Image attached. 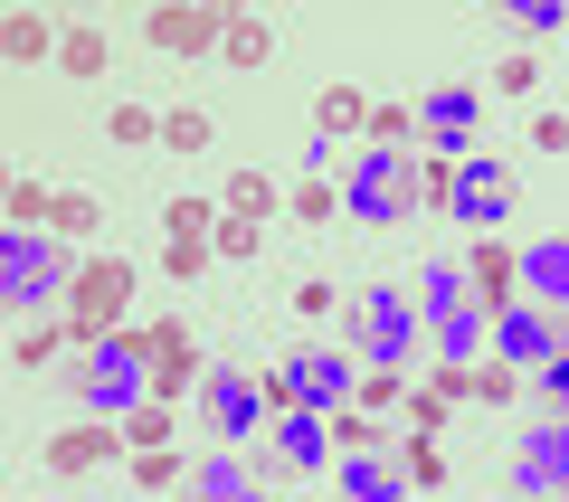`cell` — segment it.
Listing matches in <instances>:
<instances>
[{
    "instance_id": "52a82bcc",
    "label": "cell",
    "mask_w": 569,
    "mask_h": 502,
    "mask_svg": "<svg viewBox=\"0 0 569 502\" xmlns=\"http://www.w3.org/2000/svg\"><path fill=\"white\" fill-rule=\"evenodd\" d=\"M200 418L219 426L228 445H247V436H266V418H276V389L247 380V370H228V361H209V380H200Z\"/></svg>"
},
{
    "instance_id": "7402d4cb",
    "label": "cell",
    "mask_w": 569,
    "mask_h": 502,
    "mask_svg": "<svg viewBox=\"0 0 569 502\" xmlns=\"http://www.w3.org/2000/svg\"><path fill=\"white\" fill-rule=\"evenodd\" d=\"M276 200H284V190L266 181V171H228V190H219V209H228V219H247V228L276 219Z\"/></svg>"
},
{
    "instance_id": "4316f807",
    "label": "cell",
    "mask_w": 569,
    "mask_h": 502,
    "mask_svg": "<svg viewBox=\"0 0 569 502\" xmlns=\"http://www.w3.org/2000/svg\"><path fill=\"white\" fill-rule=\"evenodd\" d=\"M399 474H408V493H437V483H447V455H437V436H399Z\"/></svg>"
},
{
    "instance_id": "cb8c5ba5",
    "label": "cell",
    "mask_w": 569,
    "mask_h": 502,
    "mask_svg": "<svg viewBox=\"0 0 569 502\" xmlns=\"http://www.w3.org/2000/svg\"><path fill=\"white\" fill-rule=\"evenodd\" d=\"M342 133H370V104L351 96V86H332V96L313 104V142H342Z\"/></svg>"
},
{
    "instance_id": "9c48e42d",
    "label": "cell",
    "mask_w": 569,
    "mask_h": 502,
    "mask_svg": "<svg viewBox=\"0 0 569 502\" xmlns=\"http://www.w3.org/2000/svg\"><path fill=\"white\" fill-rule=\"evenodd\" d=\"M512 483H522L531 502H569V418L522 426V445H512Z\"/></svg>"
},
{
    "instance_id": "277c9868",
    "label": "cell",
    "mask_w": 569,
    "mask_h": 502,
    "mask_svg": "<svg viewBox=\"0 0 569 502\" xmlns=\"http://www.w3.org/2000/svg\"><path fill=\"white\" fill-rule=\"evenodd\" d=\"M77 399L86 418H133V408H152V361H142V332H114V342H86L77 361Z\"/></svg>"
},
{
    "instance_id": "3957f363",
    "label": "cell",
    "mask_w": 569,
    "mask_h": 502,
    "mask_svg": "<svg viewBox=\"0 0 569 502\" xmlns=\"http://www.w3.org/2000/svg\"><path fill=\"white\" fill-rule=\"evenodd\" d=\"M418 209H427L418 152H380V142H370V152L351 161V181H342V219H361V228H399V219H418Z\"/></svg>"
},
{
    "instance_id": "bcb514c9",
    "label": "cell",
    "mask_w": 569,
    "mask_h": 502,
    "mask_svg": "<svg viewBox=\"0 0 569 502\" xmlns=\"http://www.w3.org/2000/svg\"><path fill=\"white\" fill-rule=\"evenodd\" d=\"M493 86H503V96H531V58H522V48H512V58H493Z\"/></svg>"
},
{
    "instance_id": "d590c367",
    "label": "cell",
    "mask_w": 569,
    "mask_h": 502,
    "mask_svg": "<svg viewBox=\"0 0 569 502\" xmlns=\"http://www.w3.org/2000/svg\"><path fill=\"white\" fill-rule=\"evenodd\" d=\"M475 399H485V408H512V399H522V370H512V361H475Z\"/></svg>"
},
{
    "instance_id": "7c38bea8",
    "label": "cell",
    "mask_w": 569,
    "mask_h": 502,
    "mask_svg": "<svg viewBox=\"0 0 569 502\" xmlns=\"http://www.w3.org/2000/svg\"><path fill=\"white\" fill-rule=\"evenodd\" d=\"M332 455H342V445H332V418H323V408H284L276 436H266V464H276V474H323Z\"/></svg>"
},
{
    "instance_id": "5bb4252c",
    "label": "cell",
    "mask_w": 569,
    "mask_h": 502,
    "mask_svg": "<svg viewBox=\"0 0 569 502\" xmlns=\"http://www.w3.org/2000/svg\"><path fill=\"white\" fill-rule=\"evenodd\" d=\"M493 361H512L531 380L541 361H560V322L541 313V303H512V313H493Z\"/></svg>"
},
{
    "instance_id": "30bf717a",
    "label": "cell",
    "mask_w": 569,
    "mask_h": 502,
    "mask_svg": "<svg viewBox=\"0 0 569 502\" xmlns=\"http://www.w3.org/2000/svg\"><path fill=\"white\" fill-rule=\"evenodd\" d=\"M475 114H485L475 86H437V96L418 104V142H427L437 161H475Z\"/></svg>"
},
{
    "instance_id": "ee69618b",
    "label": "cell",
    "mask_w": 569,
    "mask_h": 502,
    "mask_svg": "<svg viewBox=\"0 0 569 502\" xmlns=\"http://www.w3.org/2000/svg\"><path fill=\"white\" fill-rule=\"evenodd\" d=\"M399 418H408V436H437V426H447V399H427V389H408V408H399Z\"/></svg>"
},
{
    "instance_id": "5b68a950",
    "label": "cell",
    "mask_w": 569,
    "mask_h": 502,
    "mask_svg": "<svg viewBox=\"0 0 569 502\" xmlns=\"http://www.w3.org/2000/svg\"><path fill=\"white\" fill-rule=\"evenodd\" d=\"M123 313H133V265L123 257H86L77 284H67V303H58V322L77 332V342H114Z\"/></svg>"
},
{
    "instance_id": "484cf974",
    "label": "cell",
    "mask_w": 569,
    "mask_h": 502,
    "mask_svg": "<svg viewBox=\"0 0 569 502\" xmlns=\"http://www.w3.org/2000/svg\"><path fill=\"white\" fill-rule=\"evenodd\" d=\"M67 342H77L67 322H20V342H10V370H48Z\"/></svg>"
},
{
    "instance_id": "8d00e7d4",
    "label": "cell",
    "mask_w": 569,
    "mask_h": 502,
    "mask_svg": "<svg viewBox=\"0 0 569 502\" xmlns=\"http://www.w3.org/2000/svg\"><path fill=\"white\" fill-rule=\"evenodd\" d=\"M133 483H142V493H162V502H171V493H181L190 474H181V455L162 445V455H133Z\"/></svg>"
},
{
    "instance_id": "44dd1931",
    "label": "cell",
    "mask_w": 569,
    "mask_h": 502,
    "mask_svg": "<svg viewBox=\"0 0 569 502\" xmlns=\"http://www.w3.org/2000/svg\"><path fill=\"white\" fill-rule=\"evenodd\" d=\"M67 48V29H48L39 10H10V20H0V58L10 67H39V58H58Z\"/></svg>"
},
{
    "instance_id": "f35d334b",
    "label": "cell",
    "mask_w": 569,
    "mask_h": 502,
    "mask_svg": "<svg viewBox=\"0 0 569 502\" xmlns=\"http://www.w3.org/2000/svg\"><path fill=\"white\" fill-rule=\"evenodd\" d=\"M104 133H114V142H162V114H152V104H114Z\"/></svg>"
},
{
    "instance_id": "8992f818",
    "label": "cell",
    "mask_w": 569,
    "mask_h": 502,
    "mask_svg": "<svg viewBox=\"0 0 569 502\" xmlns=\"http://www.w3.org/2000/svg\"><path fill=\"white\" fill-rule=\"evenodd\" d=\"M266 389H276V418H284V408H323V418H342L351 389H361V361H351V351H284V361L266 370Z\"/></svg>"
},
{
    "instance_id": "f6af8a7d",
    "label": "cell",
    "mask_w": 569,
    "mask_h": 502,
    "mask_svg": "<svg viewBox=\"0 0 569 502\" xmlns=\"http://www.w3.org/2000/svg\"><path fill=\"white\" fill-rule=\"evenodd\" d=\"M370 436H380V426H361V418H351V408H342V418H332V445H342V455H370Z\"/></svg>"
},
{
    "instance_id": "8fae6325",
    "label": "cell",
    "mask_w": 569,
    "mask_h": 502,
    "mask_svg": "<svg viewBox=\"0 0 569 502\" xmlns=\"http://www.w3.org/2000/svg\"><path fill=\"white\" fill-rule=\"evenodd\" d=\"M142 361H152V399H190V389L209 380V361H200V342H190V322H152L142 332Z\"/></svg>"
},
{
    "instance_id": "7bdbcfd3",
    "label": "cell",
    "mask_w": 569,
    "mask_h": 502,
    "mask_svg": "<svg viewBox=\"0 0 569 502\" xmlns=\"http://www.w3.org/2000/svg\"><path fill=\"white\" fill-rule=\"evenodd\" d=\"M531 389H541V408H550V418H569V351L531 370Z\"/></svg>"
},
{
    "instance_id": "603a6c76",
    "label": "cell",
    "mask_w": 569,
    "mask_h": 502,
    "mask_svg": "<svg viewBox=\"0 0 569 502\" xmlns=\"http://www.w3.org/2000/svg\"><path fill=\"white\" fill-rule=\"evenodd\" d=\"M162 238L171 247H209V238H219V200H171L162 209ZM209 257H219V247H209Z\"/></svg>"
},
{
    "instance_id": "9a60e30c",
    "label": "cell",
    "mask_w": 569,
    "mask_h": 502,
    "mask_svg": "<svg viewBox=\"0 0 569 502\" xmlns=\"http://www.w3.org/2000/svg\"><path fill=\"white\" fill-rule=\"evenodd\" d=\"M96 464H133L114 418H86V426H58L48 436V474H96Z\"/></svg>"
},
{
    "instance_id": "4dcf8cb0",
    "label": "cell",
    "mask_w": 569,
    "mask_h": 502,
    "mask_svg": "<svg viewBox=\"0 0 569 502\" xmlns=\"http://www.w3.org/2000/svg\"><path fill=\"white\" fill-rule=\"evenodd\" d=\"M219 58H228V67H266V58H276V29H266V20H228V48H219Z\"/></svg>"
},
{
    "instance_id": "ba28073f",
    "label": "cell",
    "mask_w": 569,
    "mask_h": 502,
    "mask_svg": "<svg viewBox=\"0 0 569 502\" xmlns=\"http://www.w3.org/2000/svg\"><path fill=\"white\" fill-rule=\"evenodd\" d=\"M142 39L171 48V58H219L228 48V10H209V0H162V10H142Z\"/></svg>"
},
{
    "instance_id": "d6a6232c",
    "label": "cell",
    "mask_w": 569,
    "mask_h": 502,
    "mask_svg": "<svg viewBox=\"0 0 569 502\" xmlns=\"http://www.w3.org/2000/svg\"><path fill=\"white\" fill-rule=\"evenodd\" d=\"M209 133H219V123H209L200 104H171V114H162V142H171V152H209Z\"/></svg>"
},
{
    "instance_id": "ab89813d",
    "label": "cell",
    "mask_w": 569,
    "mask_h": 502,
    "mask_svg": "<svg viewBox=\"0 0 569 502\" xmlns=\"http://www.w3.org/2000/svg\"><path fill=\"white\" fill-rule=\"evenodd\" d=\"M58 67H67V77H104V39H96V29H67Z\"/></svg>"
},
{
    "instance_id": "e575fe53",
    "label": "cell",
    "mask_w": 569,
    "mask_h": 502,
    "mask_svg": "<svg viewBox=\"0 0 569 502\" xmlns=\"http://www.w3.org/2000/svg\"><path fill=\"white\" fill-rule=\"evenodd\" d=\"M86 228H96V200L86 190H58L48 200V238H86Z\"/></svg>"
},
{
    "instance_id": "ffe728a7",
    "label": "cell",
    "mask_w": 569,
    "mask_h": 502,
    "mask_svg": "<svg viewBox=\"0 0 569 502\" xmlns=\"http://www.w3.org/2000/svg\"><path fill=\"white\" fill-rule=\"evenodd\" d=\"M342 502H418L399 455H342Z\"/></svg>"
},
{
    "instance_id": "7dc6e473",
    "label": "cell",
    "mask_w": 569,
    "mask_h": 502,
    "mask_svg": "<svg viewBox=\"0 0 569 502\" xmlns=\"http://www.w3.org/2000/svg\"><path fill=\"white\" fill-rule=\"evenodd\" d=\"M531 152H569V114H531Z\"/></svg>"
},
{
    "instance_id": "e0dca14e",
    "label": "cell",
    "mask_w": 569,
    "mask_h": 502,
    "mask_svg": "<svg viewBox=\"0 0 569 502\" xmlns=\"http://www.w3.org/2000/svg\"><path fill=\"white\" fill-rule=\"evenodd\" d=\"M418 313H427V332H437L447 313H485L475 284H466V257H427V265H418Z\"/></svg>"
},
{
    "instance_id": "6da1fadb",
    "label": "cell",
    "mask_w": 569,
    "mask_h": 502,
    "mask_svg": "<svg viewBox=\"0 0 569 502\" xmlns=\"http://www.w3.org/2000/svg\"><path fill=\"white\" fill-rule=\"evenodd\" d=\"M67 284H77L67 238H48V228H0V303L20 322H48V303H67Z\"/></svg>"
},
{
    "instance_id": "ac0fdd59",
    "label": "cell",
    "mask_w": 569,
    "mask_h": 502,
    "mask_svg": "<svg viewBox=\"0 0 569 502\" xmlns=\"http://www.w3.org/2000/svg\"><path fill=\"white\" fill-rule=\"evenodd\" d=\"M522 303H541V313L569 303V238H531L522 247Z\"/></svg>"
},
{
    "instance_id": "83f0119b",
    "label": "cell",
    "mask_w": 569,
    "mask_h": 502,
    "mask_svg": "<svg viewBox=\"0 0 569 502\" xmlns=\"http://www.w3.org/2000/svg\"><path fill=\"white\" fill-rule=\"evenodd\" d=\"M370 142L380 152H418V104H370Z\"/></svg>"
},
{
    "instance_id": "836d02e7",
    "label": "cell",
    "mask_w": 569,
    "mask_h": 502,
    "mask_svg": "<svg viewBox=\"0 0 569 502\" xmlns=\"http://www.w3.org/2000/svg\"><path fill=\"white\" fill-rule=\"evenodd\" d=\"M48 200H58V190H39L29 171H20L10 190H0V209H10V228H48Z\"/></svg>"
},
{
    "instance_id": "74e56055",
    "label": "cell",
    "mask_w": 569,
    "mask_h": 502,
    "mask_svg": "<svg viewBox=\"0 0 569 502\" xmlns=\"http://www.w3.org/2000/svg\"><path fill=\"white\" fill-rule=\"evenodd\" d=\"M351 408H408V370H361Z\"/></svg>"
},
{
    "instance_id": "b9f144b4",
    "label": "cell",
    "mask_w": 569,
    "mask_h": 502,
    "mask_svg": "<svg viewBox=\"0 0 569 502\" xmlns=\"http://www.w3.org/2000/svg\"><path fill=\"white\" fill-rule=\"evenodd\" d=\"M209 247H219L228 265H257V247H266V238H257L247 219H228V209H219V238H209Z\"/></svg>"
},
{
    "instance_id": "d6986e66",
    "label": "cell",
    "mask_w": 569,
    "mask_h": 502,
    "mask_svg": "<svg viewBox=\"0 0 569 502\" xmlns=\"http://www.w3.org/2000/svg\"><path fill=\"white\" fill-rule=\"evenodd\" d=\"M190 502H266V474L238 455H209V464H190Z\"/></svg>"
},
{
    "instance_id": "d4e9b609",
    "label": "cell",
    "mask_w": 569,
    "mask_h": 502,
    "mask_svg": "<svg viewBox=\"0 0 569 502\" xmlns=\"http://www.w3.org/2000/svg\"><path fill=\"white\" fill-rule=\"evenodd\" d=\"M493 342V313H447L437 322V361H475Z\"/></svg>"
},
{
    "instance_id": "1f68e13d",
    "label": "cell",
    "mask_w": 569,
    "mask_h": 502,
    "mask_svg": "<svg viewBox=\"0 0 569 502\" xmlns=\"http://www.w3.org/2000/svg\"><path fill=\"white\" fill-rule=\"evenodd\" d=\"M123 445H133V455H162V445H171V408L162 399L133 408V418H123Z\"/></svg>"
},
{
    "instance_id": "f1b7e54d",
    "label": "cell",
    "mask_w": 569,
    "mask_h": 502,
    "mask_svg": "<svg viewBox=\"0 0 569 502\" xmlns=\"http://www.w3.org/2000/svg\"><path fill=\"white\" fill-rule=\"evenodd\" d=\"M284 209H295V219H313V228H323V219H342V190H332L323 171H305V181L284 190Z\"/></svg>"
},
{
    "instance_id": "2e32d148",
    "label": "cell",
    "mask_w": 569,
    "mask_h": 502,
    "mask_svg": "<svg viewBox=\"0 0 569 502\" xmlns=\"http://www.w3.org/2000/svg\"><path fill=\"white\" fill-rule=\"evenodd\" d=\"M466 284H475V303H485V313H512V303H522V247L475 238V247H466Z\"/></svg>"
},
{
    "instance_id": "4fadbf2b",
    "label": "cell",
    "mask_w": 569,
    "mask_h": 502,
    "mask_svg": "<svg viewBox=\"0 0 569 502\" xmlns=\"http://www.w3.org/2000/svg\"><path fill=\"white\" fill-rule=\"evenodd\" d=\"M512 200H522V190H512V171H503V161H485V152H475V161H456V219H466V228H485V238H493V228H503L512 219Z\"/></svg>"
},
{
    "instance_id": "60d3db41",
    "label": "cell",
    "mask_w": 569,
    "mask_h": 502,
    "mask_svg": "<svg viewBox=\"0 0 569 502\" xmlns=\"http://www.w3.org/2000/svg\"><path fill=\"white\" fill-rule=\"evenodd\" d=\"M427 399H475V361H427Z\"/></svg>"
},
{
    "instance_id": "7a4b0ae2",
    "label": "cell",
    "mask_w": 569,
    "mask_h": 502,
    "mask_svg": "<svg viewBox=\"0 0 569 502\" xmlns=\"http://www.w3.org/2000/svg\"><path fill=\"white\" fill-rule=\"evenodd\" d=\"M418 332H427V313H418V294H399V284H370V294L342 303V351L361 370H408L418 361Z\"/></svg>"
},
{
    "instance_id": "f546056e",
    "label": "cell",
    "mask_w": 569,
    "mask_h": 502,
    "mask_svg": "<svg viewBox=\"0 0 569 502\" xmlns=\"http://www.w3.org/2000/svg\"><path fill=\"white\" fill-rule=\"evenodd\" d=\"M503 29H522V39H550V29H569V0H503Z\"/></svg>"
}]
</instances>
